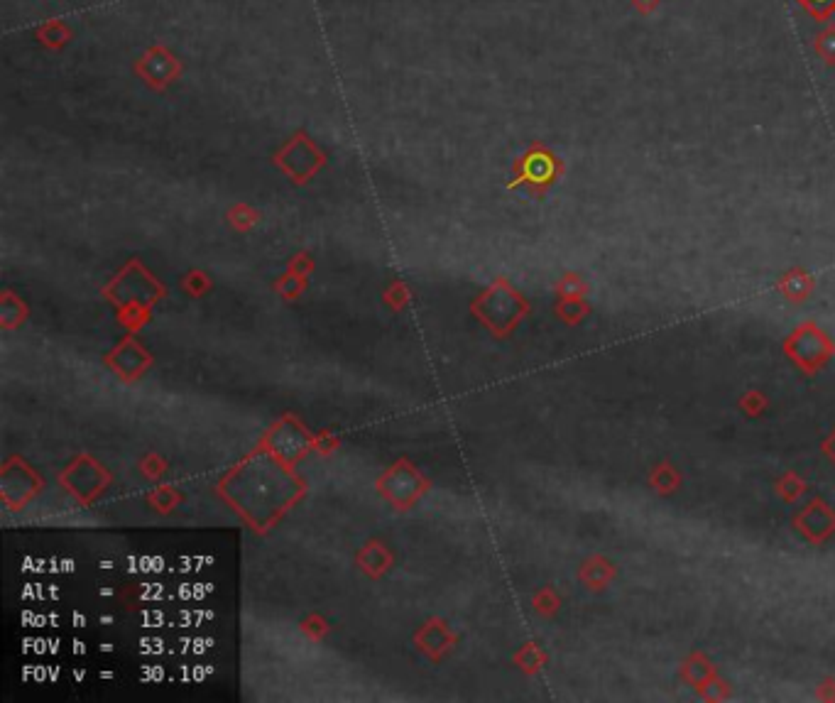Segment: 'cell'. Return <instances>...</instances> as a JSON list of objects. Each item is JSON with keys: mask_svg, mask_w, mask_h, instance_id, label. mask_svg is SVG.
I'll list each match as a JSON object with an SVG mask.
<instances>
[{"mask_svg": "<svg viewBox=\"0 0 835 703\" xmlns=\"http://www.w3.org/2000/svg\"><path fill=\"white\" fill-rule=\"evenodd\" d=\"M556 174V160L544 147H534L522 162V177L534 184H549Z\"/></svg>", "mask_w": 835, "mask_h": 703, "instance_id": "obj_1", "label": "cell"}, {"mask_svg": "<svg viewBox=\"0 0 835 703\" xmlns=\"http://www.w3.org/2000/svg\"><path fill=\"white\" fill-rule=\"evenodd\" d=\"M813 52L826 67H835V23L826 25L816 37H813Z\"/></svg>", "mask_w": 835, "mask_h": 703, "instance_id": "obj_2", "label": "cell"}, {"mask_svg": "<svg viewBox=\"0 0 835 703\" xmlns=\"http://www.w3.org/2000/svg\"><path fill=\"white\" fill-rule=\"evenodd\" d=\"M796 3L818 23H828V18L835 13V0H796Z\"/></svg>", "mask_w": 835, "mask_h": 703, "instance_id": "obj_3", "label": "cell"}, {"mask_svg": "<svg viewBox=\"0 0 835 703\" xmlns=\"http://www.w3.org/2000/svg\"><path fill=\"white\" fill-rule=\"evenodd\" d=\"M632 5L640 15H652L659 8V0H632Z\"/></svg>", "mask_w": 835, "mask_h": 703, "instance_id": "obj_4", "label": "cell"}]
</instances>
